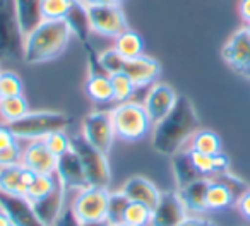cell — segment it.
<instances>
[{"mask_svg":"<svg viewBox=\"0 0 250 226\" xmlns=\"http://www.w3.org/2000/svg\"><path fill=\"white\" fill-rule=\"evenodd\" d=\"M110 115L115 134L125 143H139L153 130V122L141 101L117 103V106L110 110Z\"/></svg>","mask_w":250,"mask_h":226,"instance_id":"obj_3","label":"cell"},{"mask_svg":"<svg viewBox=\"0 0 250 226\" xmlns=\"http://www.w3.org/2000/svg\"><path fill=\"white\" fill-rule=\"evenodd\" d=\"M127 199L130 202H141V204L147 205V207L153 209L154 205L158 204L161 197V190L146 177H141V175H136V177H130L129 180L125 182L120 188Z\"/></svg>","mask_w":250,"mask_h":226,"instance_id":"obj_18","label":"cell"},{"mask_svg":"<svg viewBox=\"0 0 250 226\" xmlns=\"http://www.w3.org/2000/svg\"><path fill=\"white\" fill-rule=\"evenodd\" d=\"M57 160L55 154L50 153L46 147L45 141L36 139L28 141L22 146V163L26 168L35 171L36 175H55L57 170Z\"/></svg>","mask_w":250,"mask_h":226,"instance_id":"obj_14","label":"cell"},{"mask_svg":"<svg viewBox=\"0 0 250 226\" xmlns=\"http://www.w3.org/2000/svg\"><path fill=\"white\" fill-rule=\"evenodd\" d=\"M115 226H132V225H127V223H120V225H115Z\"/></svg>","mask_w":250,"mask_h":226,"instance_id":"obj_47","label":"cell"},{"mask_svg":"<svg viewBox=\"0 0 250 226\" xmlns=\"http://www.w3.org/2000/svg\"><path fill=\"white\" fill-rule=\"evenodd\" d=\"M98 63H100V69L103 70L104 74L113 76V74L124 72L125 59L111 46V48L103 50V52L98 55Z\"/></svg>","mask_w":250,"mask_h":226,"instance_id":"obj_33","label":"cell"},{"mask_svg":"<svg viewBox=\"0 0 250 226\" xmlns=\"http://www.w3.org/2000/svg\"><path fill=\"white\" fill-rule=\"evenodd\" d=\"M70 123H72V119L63 111L40 110L28 111V115L11 123L9 129L19 141L28 143V141L45 139L46 136L57 132V130H67Z\"/></svg>","mask_w":250,"mask_h":226,"instance_id":"obj_4","label":"cell"},{"mask_svg":"<svg viewBox=\"0 0 250 226\" xmlns=\"http://www.w3.org/2000/svg\"><path fill=\"white\" fill-rule=\"evenodd\" d=\"M86 94L94 103H111L113 101V86L111 77L103 70H91L86 81Z\"/></svg>","mask_w":250,"mask_h":226,"instance_id":"obj_22","label":"cell"},{"mask_svg":"<svg viewBox=\"0 0 250 226\" xmlns=\"http://www.w3.org/2000/svg\"><path fill=\"white\" fill-rule=\"evenodd\" d=\"M129 199L122 190L110 192V199H108V209H106V221L111 226L124 223L125 209L129 205Z\"/></svg>","mask_w":250,"mask_h":226,"instance_id":"obj_31","label":"cell"},{"mask_svg":"<svg viewBox=\"0 0 250 226\" xmlns=\"http://www.w3.org/2000/svg\"><path fill=\"white\" fill-rule=\"evenodd\" d=\"M14 11L22 36H28L45 21L42 14V0H14Z\"/></svg>","mask_w":250,"mask_h":226,"instance_id":"obj_20","label":"cell"},{"mask_svg":"<svg viewBox=\"0 0 250 226\" xmlns=\"http://www.w3.org/2000/svg\"><path fill=\"white\" fill-rule=\"evenodd\" d=\"M81 2H87V0H81Z\"/></svg>","mask_w":250,"mask_h":226,"instance_id":"obj_50","label":"cell"},{"mask_svg":"<svg viewBox=\"0 0 250 226\" xmlns=\"http://www.w3.org/2000/svg\"><path fill=\"white\" fill-rule=\"evenodd\" d=\"M53 226H81V223H79V219L74 216L72 209L65 205V209H63L62 214L57 218V221L53 223Z\"/></svg>","mask_w":250,"mask_h":226,"instance_id":"obj_39","label":"cell"},{"mask_svg":"<svg viewBox=\"0 0 250 226\" xmlns=\"http://www.w3.org/2000/svg\"><path fill=\"white\" fill-rule=\"evenodd\" d=\"M67 22V26L70 28L72 35H76L77 38L83 43L87 45V38L93 31H91V24H89V18H87V5L86 2H81L76 0L72 5V9L69 11L67 18L63 19Z\"/></svg>","mask_w":250,"mask_h":226,"instance_id":"obj_25","label":"cell"},{"mask_svg":"<svg viewBox=\"0 0 250 226\" xmlns=\"http://www.w3.org/2000/svg\"><path fill=\"white\" fill-rule=\"evenodd\" d=\"M46 147L50 149V153L55 154L57 158L65 154L70 149V143H72V137L67 136V130H57V132L46 136L45 139Z\"/></svg>","mask_w":250,"mask_h":226,"instance_id":"obj_36","label":"cell"},{"mask_svg":"<svg viewBox=\"0 0 250 226\" xmlns=\"http://www.w3.org/2000/svg\"><path fill=\"white\" fill-rule=\"evenodd\" d=\"M87 18H89L91 31L104 38L115 40L118 35L129 29V22L125 18L122 5H101L86 4Z\"/></svg>","mask_w":250,"mask_h":226,"instance_id":"obj_8","label":"cell"},{"mask_svg":"<svg viewBox=\"0 0 250 226\" xmlns=\"http://www.w3.org/2000/svg\"><path fill=\"white\" fill-rule=\"evenodd\" d=\"M111 77V86H113V101L115 103H125V101L134 100L137 87L125 72L113 74Z\"/></svg>","mask_w":250,"mask_h":226,"instance_id":"obj_30","label":"cell"},{"mask_svg":"<svg viewBox=\"0 0 250 226\" xmlns=\"http://www.w3.org/2000/svg\"><path fill=\"white\" fill-rule=\"evenodd\" d=\"M188 216L178 190H167L161 192L158 204L151 209L149 226H180Z\"/></svg>","mask_w":250,"mask_h":226,"instance_id":"obj_10","label":"cell"},{"mask_svg":"<svg viewBox=\"0 0 250 226\" xmlns=\"http://www.w3.org/2000/svg\"><path fill=\"white\" fill-rule=\"evenodd\" d=\"M72 31L65 21H43L24 36L22 62L28 65L52 62L59 59L70 43Z\"/></svg>","mask_w":250,"mask_h":226,"instance_id":"obj_2","label":"cell"},{"mask_svg":"<svg viewBox=\"0 0 250 226\" xmlns=\"http://www.w3.org/2000/svg\"><path fill=\"white\" fill-rule=\"evenodd\" d=\"M247 77H249V79H250V72H249V74H247Z\"/></svg>","mask_w":250,"mask_h":226,"instance_id":"obj_49","label":"cell"},{"mask_svg":"<svg viewBox=\"0 0 250 226\" xmlns=\"http://www.w3.org/2000/svg\"><path fill=\"white\" fill-rule=\"evenodd\" d=\"M209 182H211V178H199V180L192 182L187 187L178 190L188 214H204L208 211V207H206V192H208Z\"/></svg>","mask_w":250,"mask_h":226,"instance_id":"obj_21","label":"cell"},{"mask_svg":"<svg viewBox=\"0 0 250 226\" xmlns=\"http://www.w3.org/2000/svg\"><path fill=\"white\" fill-rule=\"evenodd\" d=\"M124 0H87L86 4H101V5H120Z\"/></svg>","mask_w":250,"mask_h":226,"instance_id":"obj_43","label":"cell"},{"mask_svg":"<svg viewBox=\"0 0 250 226\" xmlns=\"http://www.w3.org/2000/svg\"><path fill=\"white\" fill-rule=\"evenodd\" d=\"M24 91V82L14 70H2L0 74V94L2 98L21 96Z\"/></svg>","mask_w":250,"mask_h":226,"instance_id":"obj_34","label":"cell"},{"mask_svg":"<svg viewBox=\"0 0 250 226\" xmlns=\"http://www.w3.org/2000/svg\"><path fill=\"white\" fill-rule=\"evenodd\" d=\"M113 48L124 57L125 60L136 59L144 53V40L134 29H127L113 40Z\"/></svg>","mask_w":250,"mask_h":226,"instance_id":"obj_27","label":"cell"},{"mask_svg":"<svg viewBox=\"0 0 250 226\" xmlns=\"http://www.w3.org/2000/svg\"><path fill=\"white\" fill-rule=\"evenodd\" d=\"M0 100H2V94H0Z\"/></svg>","mask_w":250,"mask_h":226,"instance_id":"obj_51","label":"cell"},{"mask_svg":"<svg viewBox=\"0 0 250 226\" xmlns=\"http://www.w3.org/2000/svg\"><path fill=\"white\" fill-rule=\"evenodd\" d=\"M185 149L197 151V153H204V154L214 156V154L223 153V141L214 130L199 129L197 132L190 137V141H188Z\"/></svg>","mask_w":250,"mask_h":226,"instance_id":"obj_26","label":"cell"},{"mask_svg":"<svg viewBox=\"0 0 250 226\" xmlns=\"http://www.w3.org/2000/svg\"><path fill=\"white\" fill-rule=\"evenodd\" d=\"M108 199H110L108 188L87 185L83 190L76 192L69 207L72 209L74 216L79 219L81 225L104 221L106 219Z\"/></svg>","mask_w":250,"mask_h":226,"instance_id":"obj_7","label":"cell"},{"mask_svg":"<svg viewBox=\"0 0 250 226\" xmlns=\"http://www.w3.org/2000/svg\"><path fill=\"white\" fill-rule=\"evenodd\" d=\"M29 104L26 98L22 96H11V98H2L0 100V119L2 123L11 125V123L21 120L22 117L28 115Z\"/></svg>","mask_w":250,"mask_h":226,"instance_id":"obj_28","label":"cell"},{"mask_svg":"<svg viewBox=\"0 0 250 226\" xmlns=\"http://www.w3.org/2000/svg\"><path fill=\"white\" fill-rule=\"evenodd\" d=\"M70 147H72V151L77 154L81 164H83V170L87 178V185L108 188L110 178H111L108 154L101 153V151H98L96 147L89 146L81 134L72 137Z\"/></svg>","mask_w":250,"mask_h":226,"instance_id":"obj_6","label":"cell"},{"mask_svg":"<svg viewBox=\"0 0 250 226\" xmlns=\"http://www.w3.org/2000/svg\"><path fill=\"white\" fill-rule=\"evenodd\" d=\"M0 209L9 216L14 226H45L26 197L0 194Z\"/></svg>","mask_w":250,"mask_h":226,"instance_id":"obj_15","label":"cell"},{"mask_svg":"<svg viewBox=\"0 0 250 226\" xmlns=\"http://www.w3.org/2000/svg\"><path fill=\"white\" fill-rule=\"evenodd\" d=\"M151 221V207L141 204V202H129L124 214V223L132 226H149Z\"/></svg>","mask_w":250,"mask_h":226,"instance_id":"obj_35","label":"cell"},{"mask_svg":"<svg viewBox=\"0 0 250 226\" xmlns=\"http://www.w3.org/2000/svg\"><path fill=\"white\" fill-rule=\"evenodd\" d=\"M238 14L243 22H250V0H240L238 2Z\"/></svg>","mask_w":250,"mask_h":226,"instance_id":"obj_42","label":"cell"},{"mask_svg":"<svg viewBox=\"0 0 250 226\" xmlns=\"http://www.w3.org/2000/svg\"><path fill=\"white\" fill-rule=\"evenodd\" d=\"M81 226H111V225L104 219V221H96V223H84Z\"/></svg>","mask_w":250,"mask_h":226,"instance_id":"obj_45","label":"cell"},{"mask_svg":"<svg viewBox=\"0 0 250 226\" xmlns=\"http://www.w3.org/2000/svg\"><path fill=\"white\" fill-rule=\"evenodd\" d=\"M178 94L170 84L167 82H154L153 86L147 87V93L144 96V100L141 103L146 108L147 115H149L153 125L156 122H160L161 119L170 113L173 110V106L177 104Z\"/></svg>","mask_w":250,"mask_h":226,"instance_id":"obj_11","label":"cell"},{"mask_svg":"<svg viewBox=\"0 0 250 226\" xmlns=\"http://www.w3.org/2000/svg\"><path fill=\"white\" fill-rule=\"evenodd\" d=\"M36 173L26 168L24 164H12V166L0 168V194L19 195L26 197L31 182Z\"/></svg>","mask_w":250,"mask_h":226,"instance_id":"obj_17","label":"cell"},{"mask_svg":"<svg viewBox=\"0 0 250 226\" xmlns=\"http://www.w3.org/2000/svg\"><path fill=\"white\" fill-rule=\"evenodd\" d=\"M201 129L197 110L187 96L178 94L177 104L165 119L156 122L151 130V147L158 154L173 156L185 149L197 130Z\"/></svg>","mask_w":250,"mask_h":226,"instance_id":"obj_1","label":"cell"},{"mask_svg":"<svg viewBox=\"0 0 250 226\" xmlns=\"http://www.w3.org/2000/svg\"><path fill=\"white\" fill-rule=\"evenodd\" d=\"M76 0H42V14L45 21H63Z\"/></svg>","mask_w":250,"mask_h":226,"instance_id":"obj_32","label":"cell"},{"mask_svg":"<svg viewBox=\"0 0 250 226\" xmlns=\"http://www.w3.org/2000/svg\"><path fill=\"white\" fill-rule=\"evenodd\" d=\"M59 180H57L55 175H36L35 180L31 182L28 188V194L26 199L29 202H36L40 199L46 197L48 194H52L57 187H59Z\"/></svg>","mask_w":250,"mask_h":226,"instance_id":"obj_29","label":"cell"},{"mask_svg":"<svg viewBox=\"0 0 250 226\" xmlns=\"http://www.w3.org/2000/svg\"><path fill=\"white\" fill-rule=\"evenodd\" d=\"M81 136L84 137L89 146L96 147L98 151L108 154L115 143V129L113 122H111L110 111L104 110H94L87 113L83 120V127H81Z\"/></svg>","mask_w":250,"mask_h":226,"instance_id":"obj_9","label":"cell"},{"mask_svg":"<svg viewBox=\"0 0 250 226\" xmlns=\"http://www.w3.org/2000/svg\"><path fill=\"white\" fill-rule=\"evenodd\" d=\"M24 36L16 19L14 0H0V62L22 60Z\"/></svg>","mask_w":250,"mask_h":226,"instance_id":"obj_5","label":"cell"},{"mask_svg":"<svg viewBox=\"0 0 250 226\" xmlns=\"http://www.w3.org/2000/svg\"><path fill=\"white\" fill-rule=\"evenodd\" d=\"M65 199L67 192L62 185L55 188L52 194H48L46 197L40 199L36 202H31L33 207H35L36 216L40 218V221L45 226H53V223L57 221L62 211L65 209Z\"/></svg>","mask_w":250,"mask_h":226,"instance_id":"obj_19","label":"cell"},{"mask_svg":"<svg viewBox=\"0 0 250 226\" xmlns=\"http://www.w3.org/2000/svg\"><path fill=\"white\" fill-rule=\"evenodd\" d=\"M0 226H14L11 219H9V216L2 209H0Z\"/></svg>","mask_w":250,"mask_h":226,"instance_id":"obj_44","label":"cell"},{"mask_svg":"<svg viewBox=\"0 0 250 226\" xmlns=\"http://www.w3.org/2000/svg\"><path fill=\"white\" fill-rule=\"evenodd\" d=\"M221 57L233 70L247 74L250 72V35L245 28L235 31L221 48Z\"/></svg>","mask_w":250,"mask_h":226,"instance_id":"obj_12","label":"cell"},{"mask_svg":"<svg viewBox=\"0 0 250 226\" xmlns=\"http://www.w3.org/2000/svg\"><path fill=\"white\" fill-rule=\"evenodd\" d=\"M124 72L132 79L137 89H143V87H149L156 82V79L161 74V63L153 57H147L143 53L136 59L125 60Z\"/></svg>","mask_w":250,"mask_h":226,"instance_id":"obj_16","label":"cell"},{"mask_svg":"<svg viewBox=\"0 0 250 226\" xmlns=\"http://www.w3.org/2000/svg\"><path fill=\"white\" fill-rule=\"evenodd\" d=\"M55 177L59 180V184L65 188V192H79L84 187H87V178L86 173L83 170V164H81L77 154L70 147L65 154L59 156L57 160V170Z\"/></svg>","mask_w":250,"mask_h":226,"instance_id":"obj_13","label":"cell"},{"mask_svg":"<svg viewBox=\"0 0 250 226\" xmlns=\"http://www.w3.org/2000/svg\"><path fill=\"white\" fill-rule=\"evenodd\" d=\"M235 207H236V211L242 214V218H245L247 221H250V187L236 199Z\"/></svg>","mask_w":250,"mask_h":226,"instance_id":"obj_38","label":"cell"},{"mask_svg":"<svg viewBox=\"0 0 250 226\" xmlns=\"http://www.w3.org/2000/svg\"><path fill=\"white\" fill-rule=\"evenodd\" d=\"M171 168H173V178H175V184H177V190L187 187L188 184L199 180V178H204L195 170L188 149H182L171 156Z\"/></svg>","mask_w":250,"mask_h":226,"instance_id":"obj_23","label":"cell"},{"mask_svg":"<svg viewBox=\"0 0 250 226\" xmlns=\"http://www.w3.org/2000/svg\"><path fill=\"white\" fill-rule=\"evenodd\" d=\"M18 137L12 134V130L9 129V125L5 123H0V149H4V147L12 146L14 143H18Z\"/></svg>","mask_w":250,"mask_h":226,"instance_id":"obj_40","label":"cell"},{"mask_svg":"<svg viewBox=\"0 0 250 226\" xmlns=\"http://www.w3.org/2000/svg\"><path fill=\"white\" fill-rule=\"evenodd\" d=\"M0 74H2V62H0Z\"/></svg>","mask_w":250,"mask_h":226,"instance_id":"obj_48","label":"cell"},{"mask_svg":"<svg viewBox=\"0 0 250 226\" xmlns=\"http://www.w3.org/2000/svg\"><path fill=\"white\" fill-rule=\"evenodd\" d=\"M243 28H245V29H247V33H249V35H250V22H247V24L243 26Z\"/></svg>","mask_w":250,"mask_h":226,"instance_id":"obj_46","label":"cell"},{"mask_svg":"<svg viewBox=\"0 0 250 226\" xmlns=\"http://www.w3.org/2000/svg\"><path fill=\"white\" fill-rule=\"evenodd\" d=\"M180 226H216L214 221L202 214H190Z\"/></svg>","mask_w":250,"mask_h":226,"instance_id":"obj_41","label":"cell"},{"mask_svg":"<svg viewBox=\"0 0 250 226\" xmlns=\"http://www.w3.org/2000/svg\"><path fill=\"white\" fill-rule=\"evenodd\" d=\"M236 195L231 192V188L223 182L211 178L208 192H206V207L208 211H225L235 205Z\"/></svg>","mask_w":250,"mask_h":226,"instance_id":"obj_24","label":"cell"},{"mask_svg":"<svg viewBox=\"0 0 250 226\" xmlns=\"http://www.w3.org/2000/svg\"><path fill=\"white\" fill-rule=\"evenodd\" d=\"M22 146L24 143L18 141L12 146L0 149V168L2 166H12V164H21L22 163Z\"/></svg>","mask_w":250,"mask_h":226,"instance_id":"obj_37","label":"cell"}]
</instances>
